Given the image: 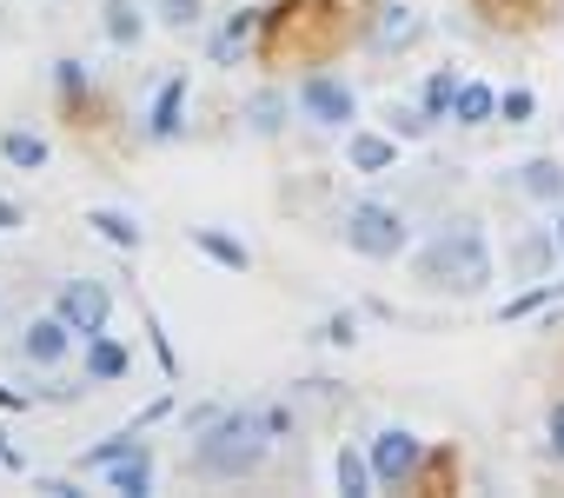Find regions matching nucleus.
Wrapping results in <instances>:
<instances>
[{"label": "nucleus", "instance_id": "f257e3e1", "mask_svg": "<svg viewBox=\"0 0 564 498\" xmlns=\"http://www.w3.org/2000/svg\"><path fill=\"white\" fill-rule=\"evenodd\" d=\"M339 0H286L272 21H265V61H326V54H339L346 47V34H352V21L346 14H333Z\"/></svg>", "mask_w": 564, "mask_h": 498}, {"label": "nucleus", "instance_id": "f03ea898", "mask_svg": "<svg viewBox=\"0 0 564 498\" xmlns=\"http://www.w3.org/2000/svg\"><path fill=\"white\" fill-rule=\"evenodd\" d=\"M265 439H272L265 412H226V419L199 425V445H193L186 465L199 478H252L265 465Z\"/></svg>", "mask_w": 564, "mask_h": 498}, {"label": "nucleus", "instance_id": "7ed1b4c3", "mask_svg": "<svg viewBox=\"0 0 564 498\" xmlns=\"http://www.w3.org/2000/svg\"><path fill=\"white\" fill-rule=\"evenodd\" d=\"M412 273L425 280V286H438V293H478L485 280H491V253H485V232L471 226V219H458V226H445L425 253L412 260Z\"/></svg>", "mask_w": 564, "mask_h": 498}, {"label": "nucleus", "instance_id": "20e7f679", "mask_svg": "<svg viewBox=\"0 0 564 498\" xmlns=\"http://www.w3.org/2000/svg\"><path fill=\"white\" fill-rule=\"evenodd\" d=\"M346 239H352V253H366V260H399L405 253V219L392 206H352Z\"/></svg>", "mask_w": 564, "mask_h": 498}, {"label": "nucleus", "instance_id": "39448f33", "mask_svg": "<svg viewBox=\"0 0 564 498\" xmlns=\"http://www.w3.org/2000/svg\"><path fill=\"white\" fill-rule=\"evenodd\" d=\"M107 313H113V293L100 286V280H67V293H61V320L74 326V333H107Z\"/></svg>", "mask_w": 564, "mask_h": 498}, {"label": "nucleus", "instance_id": "423d86ee", "mask_svg": "<svg viewBox=\"0 0 564 498\" xmlns=\"http://www.w3.org/2000/svg\"><path fill=\"white\" fill-rule=\"evenodd\" d=\"M300 107H306V120H319V127H346V120H352V87L333 80V74H313V80L300 87Z\"/></svg>", "mask_w": 564, "mask_h": 498}, {"label": "nucleus", "instance_id": "0eeeda50", "mask_svg": "<svg viewBox=\"0 0 564 498\" xmlns=\"http://www.w3.org/2000/svg\"><path fill=\"white\" fill-rule=\"evenodd\" d=\"M419 458H425V452H419V439H412V432H399V425L372 439V472H379L386 485H412Z\"/></svg>", "mask_w": 564, "mask_h": 498}, {"label": "nucleus", "instance_id": "6e6552de", "mask_svg": "<svg viewBox=\"0 0 564 498\" xmlns=\"http://www.w3.org/2000/svg\"><path fill=\"white\" fill-rule=\"evenodd\" d=\"M419 34H425V21H419L412 8H399V0H392V8H379V14H372V41H379L386 54H405V47H412Z\"/></svg>", "mask_w": 564, "mask_h": 498}, {"label": "nucleus", "instance_id": "1a4fd4ad", "mask_svg": "<svg viewBox=\"0 0 564 498\" xmlns=\"http://www.w3.org/2000/svg\"><path fill=\"white\" fill-rule=\"evenodd\" d=\"M107 485H113L120 498H147V491H153V458H147V452H127L120 465H107Z\"/></svg>", "mask_w": 564, "mask_h": 498}, {"label": "nucleus", "instance_id": "9d476101", "mask_svg": "<svg viewBox=\"0 0 564 498\" xmlns=\"http://www.w3.org/2000/svg\"><path fill=\"white\" fill-rule=\"evenodd\" d=\"M193 246H199V253H206V260H219V267H232V273H246V267H252V253H246V246H239V239H226L219 226H193Z\"/></svg>", "mask_w": 564, "mask_h": 498}, {"label": "nucleus", "instance_id": "9b49d317", "mask_svg": "<svg viewBox=\"0 0 564 498\" xmlns=\"http://www.w3.org/2000/svg\"><path fill=\"white\" fill-rule=\"evenodd\" d=\"M551 253H557V239H544V232H524V239L511 246V273H518V280H544Z\"/></svg>", "mask_w": 564, "mask_h": 498}, {"label": "nucleus", "instance_id": "f8f14e48", "mask_svg": "<svg viewBox=\"0 0 564 498\" xmlns=\"http://www.w3.org/2000/svg\"><path fill=\"white\" fill-rule=\"evenodd\" d=\"M67 333H74L67 320H34V326H28V359H34V366H54V359L67 353Z\"/></svg>", "mask_w": 564, "mask_h": 498}, {"label": "nucleus", "instance_id": "ddd939ff", "mask_svg": "<svg viewBox=\"0 0 564 498\" xmlns=\"http://www.w3.org/2000/svg\"><path fill=\"white\" fill-rule=\"evenodd\" d=\"M180 107H186V80H166L160 100H153V113H147L153 140H173V133H180Z\"/></svg>", "mask_w": 564, "mask_h": 498}, {"label": "nucleus", "instance_id": "4468645a", "mask_svg": "<svg viewBox=\"0 0 564 498\" xmlns=\"http://www.w3.org/2000/svg\"><path fill=\"white\" fill-rule=\"evenodd\" d=\"M518 186H524L531 199H564V166H557V160H524V166H518Z\"/></svg>", "mask_w": 564, "mask_h": 498}, {"label": "nucleus", "instance_id": "2eb2a0df", "mask_svg": "<svg viewBox=\"0 0 564 498\" xmlns=\"http://www.w3.org/2000/svg\"><path fill=\"white\" fill-rule=\"evenodd\" d=\"M392 153H399V147H392L386 133H352V147H346V160H352L359 173H386V166H392Z\"/></svg>", "mask_w": 564, "mask_h": 498}, {"label": "nucleus", "instance_id": "dca6fc26", "mask_svg": "<svg viewBox=\"0 0 564 498\" xmlns=\"http://www.w3.org/2000/svg\"><path fill=\"white\" fill-rule=\"evenodd\" d=\"M452 113H458L465 127H471V120H491V113H498V94H491L485 80H465V87H458V100H452Z\"/></svg>", "mask_w": 564, "mask_h": 498}, {"label": "nucleus", "instance_id": "f3484780", "mask_svg": "<svg viewBox=\"0 0 564 498\" xmlns=\"http://www.w3.org/2000/svg\"><path fill=\"white\" fill-rule=\"evenodd\" d=\"M372 478H379L372 458H359V445H346V452H339V491H346V498H366Z\"/></svg>", "mask_w": 564, "mask_h": 498}, {"label": "nucleus", "instance_id": "a211bd4d", "mask_svg": "<svg viewBox=\"0 0 564 498\" xmlns=\"http://www.w3.org/2000/svg\"><path fill=\"white\" fill-rule=\"evenodd\" d=\"M0 153H8L14 166H28V173L47 166V140H41V133H0Z\"/></svg>", "mask_w": 564, "mask_h": 498}, {"label": "nucleus", "instance_id": "6ab92c4d", "mask_svg": "<svg viewBox=\"0 0 564 498\" xmlns=\"http://www.w3.org/2000/svg\"><path fill=\"white\" fill-rule=\"evenodd\" d=\"M87 226H94V232H100L107 246H120V253H133V246H140V226H133L127 213H107V206H100V213H94Z\"/></svg>", "mask_w": 564, "mask_h": 498}, {"label": "nucleus", "instance_id": "aec40b11", "mask_svg": "<svg viewBox=\"0 0 564 498\" xmlns=\"http://www.w3.org/2000/svg\"><path fill=\"white\" fill-rule=\"evenodd\" d=\"M120 372H127V346H113V339L94 333V346H87V379H120Z\"/></svg>", "mask_w": 564, "mask_h": 498}, {"label": "nucleus", "instance_id": "412c9836", "mask_svg": "<svg viewBox=\"0 0 564 498\" xmlns=\"http://www.w3.org/2000/svg\"><path fill=\"white\" fill-rule=\"evenodd\" d=\"M246 34H252V14H232V21H226V34H219V41H213L206 54H213L219 67H232V61L246 54Z\"/></svg>", "mask_w": 564, "mask_h": 498}, {"label": "nucleus", "instance_id": "4be33fe9", "mask_svg": "<svg viewBox=\"0 0 564 498\" xmlns=\"http://www.w3.org/2000/svg\"><path fill=\"white\" fill-rule=\"evenodd\" d=\"M107 34H113V47L140 41V8H133V0H107Z\"/></svg>", "mask_w": 564, "mask_h": 498}, {"label": "nucleus", "instance_id": "5701e85b", "mask_svg": "<svg viewBox=\"0 0 564 498\" xmlns=\"http://www.w3.org/2000/svg\"><path fill=\"white\" fill-rule=\"evenodd\" d=\"M127 452H140V439H133V432H120V439H107V445H94V452L80 458V472H107V465H120Z\"/></svg>", "mask_w": 564, "mask_h": 498}, {"label": "nucleus", "instance_id": "b1692460", "mask_svg": "<svg viewBox=\"0 0 564 498\" xmlns=\"http://www.w3.org/2000/svg\"><path fill=\"white\" fill-rule=\"evenodd\" d=\"M279 113H286V100H279V94H259V100L246 107V120H252V133H279V127H286V120H279Z\"/></svg>", "mask_w": 564, "mask_h": 498}, {"label": "nucleus", "instance_id": "393cba45", "mask_svg": "<svg viewBox=\"0 0 564 498\" xmlns=\"http://www.w3.org/2000/svg\"><path fill=\"white\" fill-rule=\"evenodd\" d=\"M458 100V80L452 74H432V87H425V113H445Z\"/></svg>", "mask_w": 564, "mask_h": 498}, {"label": "nucleus", "instance_id": "a878e982", "mask_svg": "<svg viewBox=\"0 0 564 498\" xmlns=\"http://www.w3.org/2000/svg\"><path fill=\"white\" fill-rule=\"evenodd\" d=\"M531 107H538V100H531V87H511V94H498V113H505V120H531Z\"/></svg>", "mask_w": 564, "mask_h": 498}, {"label": "nucleus", "instance_id": "bb28decb", "mask_svg": "<svg viewBox=\"0 0 564 498\" xmlns=\"http://www.w3.org/2000/svg\"><path fill=\"white\" fill-rule=\"evenodd\" d=\"M445 478H452V452H438L432 465H419V472H412V485H432V491H445Z\"/></svg>", "mask_w": 564, "mask_h": 498}, {"label": "nucleus", "instance_id": "cd10ccee", "mask_svg": "<svg viewBox=\"0 0 564 498\" xmlns=\"http://www.w3.org/2000/svg\"><path fill=\"white\" fill-rule=\"evenodd\" d=\"M160 21L166 28H193L199 21V0H160Z\"/></svg>", "mask_w": 564, "mask_h": 498}, {"label": "nucleus", "instance_id": "c85d7f7f", "mask_svg": "<svg viewBox=\"0 0 564 498\" xmlns=\"http://www.w3.org/2000/svg\"><path fill=\"white\" fill-rule=\"evenodd\" d=\"M478 8H485V21H498V28H511V21H524L518 8H524V0H478Z\"/></svg>", "mask_w": 564, "mask_h": 498}, {"label": "nucleus", "instance_id": "c756f323", "mask_svg": "<svg viewBox=\"0 0 564 498\" xmlns=\"http://www.w3.org/2000/svg\"><path fill=\"white\" fill-rule=\"evenodd\" d=\"M326 339H333V346H352V339H359V326H352V313H339V320L326 326Z\"/></svg>", "mask_w": 564, "mask_h": 498}, {"label": "nucleus", "instance_id": "7c9ffc66", "mask_svg": "<svg viewBox=\"0 0 564 498\" xmlns=\"http://www.w3.org/2000/svg\"><path fill=\"white\" fill-rule=\"evenodd\" d=\"M551 452H557V458H564V405H557V412H551Z\"/></svg>", "mask_w": 564, "mask_h": 498}, {"label": "nucleus", "instance_id": "2f4dec72", "mask_svg": "<svg viewBox=\"0 0 564 498\" xmlns=\"http://www.w3.org/2000/svg\"><path fill=\"white\" fill-rule=\"evenodd\" d=\"M0 226H21V206L14 199H0Z\"/></svg>", "mask_w": 564, "mask_h": 498}, {"label": "nucleus", "instance_id": "473e14b6", "mask_svg": "<svg viewBox=\"0 0 564 498\" xmlns=\"http://www.w3.org/2000/svg\"><path fill=\"white\" fill-rule=\"evenodd\" d=\"M551 239H557V253H564V219H557V232H551Z\"/></svg>", "mask_w": 564, "mask_h": 498}]
</instances>
